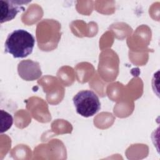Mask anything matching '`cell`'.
I'll return each mask as SVG.
<instances>
[{
  "mask_svg": "<svg viewBox=\"0 0 160 160\" xmlns=\"http://www.w3.org/2000/svg\"><path fill=\"white\" fill-rule=\"evenodd\" d=\"M18 71L19 76L26 81H34L42 74L39 64L31 60H24L18 64Z\"/></svg>",
  "mask_w": 160,
  "mask_h": 160,
  "instance_id": "277c9868",
  "label": "cell"
},
{
  "mask_svg": "<svg viewBox=\"0 0 160 160\" xmlns=\"http://www.w3.org/2000/svg\"><path fill=\"white\" fill-rule=\"evenodd\" d=\"M78 114L84 118L95 115L101 108L98 96L91 90L79 91L72 98Z\"/></svg>",
  "mask_w": 160,
  "mask_h": 160,
  "instance_id": "7a4b0ae2",
  "label": "cell"
},
{
  "mask_svg": "<svg viewBox=\"0 0 160 160\" xmlns=\"http://www.w3.org/2000/svg\"><path fill=\"white\" fill-rule=\"evenodd\" d=\"M31 1L17 0H0V22L9 21L13 19L20 11H25L24 5Z\"/></svg>",
  "mask_w": 160,
  "mask_h": 160,
  "instance_id": "3957f363",
  "label": "cell"
},
{
  "mask_svg": "<svg viewBox=\"0 0 160 160\" xmlns=\"http://www.w3.org/2000/svg\"><path fill=\"white\" fill-rule=\"evenodd\" d=\"M34 45L35 39L32 34L24 29H16L6 39L5 52L14 58H24L32 53Z\"/></svg>",
  "mask_w": 160,
  "mask_h": 160,
  "instance_id": "6da1fadb",
  "label": "cell"
},
{
  "mask_svg": "<svg viewBox=\"0 0 160 160\" xmlns=\"http://www.w3.org/2000/svg\"><path fill=\"white\" fill-rule=\"evenodd\" d=\"M1 132L7 131L12 126L13 119L12 116L8 112L1 109Z\"/></svg>",
  "mask_w": 160,
  "mask_h": 160,
  "instance_id": "5b68a950",
  "label": "cell"
}]
</instances>
